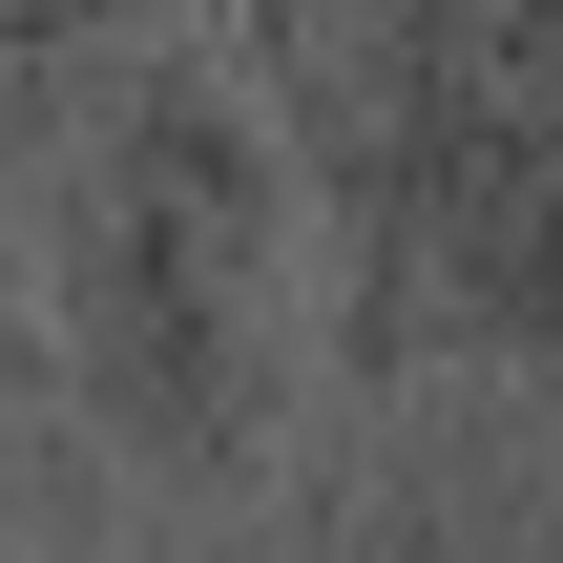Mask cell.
Wrapping results in <instances>:
<instances>
[{"label":"cell","instance_id":"obj_1","mask_svg":"<svg viewBox=\"0 0 563 563\" xmlns=\"http://www.w3.org/2000/svg\"><path fill=\"white\" fill-rule=\"evenodd\" d=\"M63 188V334L84 397L167 460V481H251L334 355V272H313V167L272 125L251 63L125 42V84L84 104Z\"/></svg>","mask_w":563,"mask_h":563},{"label":"cell","instance_id":"obj_2","mask_svg":"<svg viewBox=\"0 0 563 563\" xmlns=\"http://www.w3.org/2000/svg\"><path fill=\"white\" fill-rule=\"evenodd\" d=\"M334 355H501L563 397V0H376V209Z\"/></svg>","mask_w":563,"mask_h":563},{"label":"cell","instance_id":"obj_3","mask_svg":"<svg viewBox=\"0 0 563 563\" xmlns=\"http://www.w3.org/2000/svg\"><path fill=\"white\" fill-rule=\"evenodd\" d=\"M125 42H146V0H0V167L21 188L84 146V104L125 84Z\"/></svg>","mask_w":563,"mask_h":563}]
</instances>
